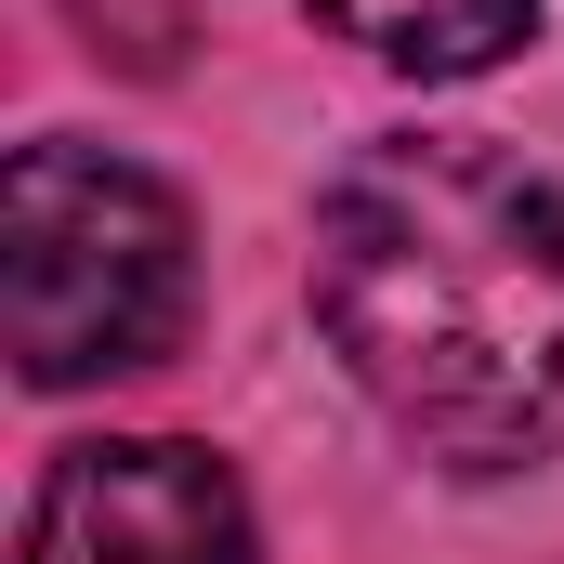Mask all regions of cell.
I'll list each match as a JSON object with an SVG mask.
<instances>
[{
  "label": "cell",
  "mask_w": 564,
  "mask_h": 564,
  "mask_svg": "<svg viewBox=\"0 0 564 564\" xmlns=\"http://www.w3.org/2000/svg\"><path fill=\"white\" fill-rule=\"evenodd\" d=\"M26 564H250V499L184 433H93L40 473Z\"/></svg>",
  "instance_id": "3"
},
{
  "label": "cell",
  "mask_w": 564,
  "mask_h": 564,
  "mask_svg": "<svg viewBox=\"0 0 564 564\" xmlns=\"http://www.w3.org/2000/svg\"><path fill=\"white\" fill-rule=\"evenodd\" d=\"M315 328L446 473L564 446V184L486 132H381L315 197Z\"/></svg>",
  "instance_id": "1"
},
{
  "label": "cell",
  "mask_w": 564,
  "mask_h": 564,
  "mask_svg": "<svg viewBox=\"0 0 564 564\" xmlns=\"http://www.w3.org/2000/svg\"><path fill=\"white\" fill-rule=\"evenodd\" d=\"M197 315L184 197L106 144H13L0 171V341L40 394L132 381Z\"/></svg>",
  "instance_id": "2"
},
{
  "label": "cell",
  "mask_w": 564,
  "mask_h": 564,
  "mask_svg": "<svg viewBox=\"0 0 564 564\" xmlns=\"http://www.w3.org/2000/svg\"><path fill=\"white\" fill-rule=\"evenodd\" d=\"M315 26L408 79H486L499 53H525L552 26V0H315Z\"/></svg>",
  "instance_id": "4"
}]
</instances>
